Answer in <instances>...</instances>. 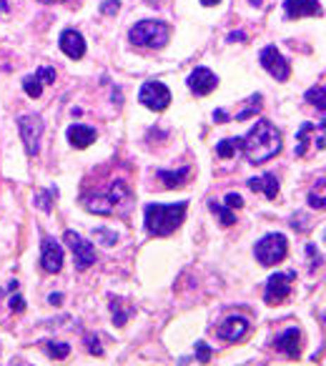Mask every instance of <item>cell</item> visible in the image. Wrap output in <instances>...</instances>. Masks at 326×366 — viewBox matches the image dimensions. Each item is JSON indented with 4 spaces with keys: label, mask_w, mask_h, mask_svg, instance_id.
I'll return each instance as SVG.
<instances>
[{
    "label": "cell",
    "mask_w": 326,
    "mask_h": 366,
    "mask_svg": "<svg viewBox=\"0 0 326 366\" xmlns=\"http://www.w3.org/2000/svg\"><path fill=\"white\" fill-rule=\"evenodd\" d=\"M279 151H281V133L271 120H258L256 126L249 131V136L241 138V153L253 166L274 158Z\"/></svg>",
    "instance_id": "1"
},
{
    "label": "cell",
    "mask_w": 326,
    "mask_h": 366,
    "mask_svg": "<svg viewBox=\"0 0 326 366\" xmlns=\"http://www.w3.org/2000/svg\"><path fill=\"white\" fill-rule=\"evenodd\" d=\"M189 211V203L181 201V203H173V206H161V203H149L144 211L146 218V231L151 236H168L181 226V221L186 218Z\"/></svg>",
    "instance_id": "2"
},
{
    "label": "cell",
    "mask_w": 326,
    "mask_h": 366,
    "mask_svg": "<svg viewBox=\"0 0 326 366\" xmlns=\"http://www.w3.org/2000/svg\"><path fill=\"white\" fill-rule=\"evenodd\" d=\"M128 40L138 48H161L168 40V25L163 20H141L131 28Z\"/></svg>",
    "instance_id": "3"
},
{
    "label": "cell",
    "mask_w": 326,
    "mask_h": 366,
    "mask_svg": "<svg viewBox=\"0 0 326 366\" xmlns=\"http://www.w3.org/2000/svg\"><path fill=\"white\" fill-rule=\"evenodd\" d=\"M126 186L120 181H113V186H111V191L106 196H88V198H83V206L88 208V211L93 213H101V216H108V213L115 211V206H120V203H126Z\"/></svg>",
    "instance_id": "4"
},
{
    "label": "cell",
    "mask_w": 326,
    "mask_h": 366,
    "mask_svg": "<svg viewBox=\"0 0 326 366\" xmlns=\"http://www.w3.org/2000/svg\"><path fill=\"white\" fill-rule=\"evenodd\" d=\"M287 251H289V244H287V236L284 234L263 236V239L256 244V248H253L258 263H263V266H274V263H279L281 258L287 256Z\"/></svg>",
    "instance_id": "5"
},
{
    "label": "cell",
    "mask_w": 326,
    "mask_h": 366,
    "mask_svg": "<svg viewBox=\"0 0 326 366\" xmlns=\"http://www.w3.org/2000/svg\"><path fill=\"white\" fill-rule=\"evenodd\" d=\"M18 128H20V138H23V144H25V153L38 156L40 138H43V131H46L40 115H20V118H18Z\"/></svg>",
    "instance_id": "6"
},
{
    "label": "cell",
    "mask_w": 326,
    "mask_h": 366,
    "mask_svg": "<svg viewBox=\"0 0 326 366\" xmlns=\"http://www.w3.org/2000/svg\"><path fill=\"white\" fill-rule=\"evenodd\" d=\"M296 279L294 271H281V274H274L269 281H266V291H263V298L269 306H279L284 298L291 291V281Z\"/></svg>",
    "instance_id": "7"
},
{
    "label": "cell",
    "mask_w": 326,
    "mask_h": 366,
    "mask_svg": "<svg viewBox=\"0 0 326 366\" xmlns=\"http://www.w3.org/2000/svg\"><path fill=\"white\" fill-rule=\"evenodd\" d=\"M138 98H141V103H144L146 108L163 111V108H168V103H171V91H168L163 83H158V80H149V83L141 86Z\"/></svg>",
    "instance_id": "8"
},
{
    "label": "cell",
    "mask_w": 326,
    "mask_h": 366,
    "mask_svg": "<svg viewBox=\"0 0 326 366\" xmlns=\"http://www.w3.org/2000/svg\"><path fill=\"white\" fill-rule=\"evenodd\" d=\"M65 244L70 246V251H73L75 256V269L78 271H86L91 269L93 263H96V251H93L91 241L80 239L75 231H65Z\"/></svg>",
    "instance_id": "9"
},
{
    "label": "cell",
    "mask_w": 326,
    "mask_h": 366,
    "mask_svg": "<svg viewBox=\"0 0 326 366\" xmlns=\"http://www.w3.org/2000/svg\"><path fill=\"white\" fill-rule=\"evenodd\" d=\"M296 141H299L296 156H306L309 141H316V149H324L326 146V120H321V123H303Z\"/></svg>",
    "instance_id": "10"
},
{
    "label": "cell",
    "mask_w": 326,
    "mask_h": 366,
    "mask_svg": "<svg viewBox=\"0 0 326 366\" xmlns=\"http://www.w3.org/2000/svg\"><path fill=\"white\" fill-rule=\"evenodd\" d=\"M40 266L48 271V274H58L63 269V248L56 239L46 236L43 244H40Z\"/></svg>",
    "instance_id": "11"
},
{
    "label": "cell",
    "mask_w": 326,
    "mask_h": 366,
    "mask_svg": "<svg viewBox=\"0 0 326 366\" xmlns=\"http://www.w3.org/2000/svg\"><path fill=\"white\" fill-rule=\"evenodd\" d=\"M261 65L269 70V73L274 75L276 80H287L289 78V63L284 61V56L276 51V46H266V48H263V51H261Z\"/></svg>",
    "instance_id": "12"
},
{
    "label": "cell",
    "mask_w": 326,
    "mask_h": 366,
    "mask_svg": "<svg viewBox=\"0 0 326 366\" xmlns=\"http://www.w3.org/2000/svg\"><path fill=\"white\" fill-rule=\"evenodd\" d=\"M276 351H281L289 359H299L301 356V332L299 329H289V332L279 334L274 341Z\"/></svg>",
    "instance_id": "13"
},
{
    "label": "cell",
    "mask_w": 326,
    "mask_h": 366,
    "mask_svg": "<svg viewBox=\"0 0 326 366\" xmlns=\"http://www.w3.org/2000/svg\"><path fill=\"white\" fill-rule=\"evenodd\" d=\"M321 6L319 0H284V15L289 18V20H296V18L301 15H321Z\"/></svg>",
    "instance_id": "14"
},
{
    "label": "cell",
    "mask_w": 326,
    "mask_h": 366,
    "mask_svg": "<svg viewBox=\"0 0 326 366\" xmlns=\"http://www.w3.org/2000/svg\"><path fill=\"white\" fill-rule=\"evenodd\" d=\"M216 83H218V78L208 68H203V65L196 68L194 73L189 75V88L196 93V96H206V93H211L213 88H216Z\"/></svg>",
    "instance_id": "15"
},
{
    "label": "cell",
    "mask_w": 326,
    "mask_h": 366,
    "mask_svg": "<svg viewBox=\"0 0 326 366\" xmlns=\"http://www.w3.org/2000/svg\"><path fill=\"white\" fill-rule=\"evenodd\" d=\"M61 51L68 58H73V61H78L86 53V40H83V35L78 30H63L61 33Z\"/></svg>",
    "instance_id": "16"
},
{
    "label": "cell",
    "mask_w": 326,
    "mask_h": 366,
    "mask_svg": "<svg viewBox=\"0 0 326 366\" xmlns=\"http://www.w3.org/2000/svg\"><path fill=\"white\" fill-rule=\"evenodd\" d=\"M246 332H249V321L241 319V316H231V319H226L221 327L216 329V334L223 341H239Z\"/></svg>",
    "instance_id": "17"
},
{
    "label": "cell",
    "mask_w": 326,
    "mask_h": 366,
    "mask_svg": "<svg viewBox=\"0 0 326 366\" xmlns=\"http://www.w3.org/2000/svg\"><path fill=\"white\" fill-rule=\"evenodd\" d=\"M249 189L256 191V194H263L266 198H276L279 196V181H276L274 173H266V176L249 178Z\"/></svg>",
    "instance_id": "18"
},
{
    "label": "cell",
    "mask_w": 326,
    "mask_h": 366,
    "mask_svg": "<svg viewBox=\"0 0 326 366\" xmlns=\"http://www.w3.org/2000/svg\"><path fill=\"white\" fill-rule=\"evenodd\" d=\"M68 141L75 149H88V146L96 141V131L83 126V123H73V126L68 128Z\"/></svg>",
    "instance_id": "19"
},
{
    "label": "cell",
    "mask_w": 326,
    "mask_h": 366,
    "mask_svg": "<svg viewBox=\"0 0 326 366\" xmlns=\"http://www.w3.org/2000/svg\"><path fill=\"white\" fill-rule=\"evenodd\" d=\"M309 206L311 208H326V178H319V181L311 186L309 191Z\"/></svg>",
    "instance_id": "20"
},
{
    "label": "cell",
    "mask_w": 326,
    "mask_h": 366,
    "mask_svg": "<svg viewBox=\"0 0 326 366\" xmlns=\"http://www.w3.org/2000/svg\"><path fill=\"white\" fill-rule=\"evenodd\" d=\"M186 176H189V171H186V168H181V171H176V173L158 171V178L163 181V186H168V189H176V186H181V181H186Z\"/></svg>",
    "instance_id": "21"
},
{
    "label": "cell",
    "mask_w": 326,
    "mask_h": 366,
    "mask_svg": "<svg viewBox=\"0 0 326 366\" xmlns=\"http://www.w3.org/2000/svg\"><path fill=\"white\" fill-rule=\"evenodd\" d=\"M239 149H241V138H223L221 144L216 146V153L221 158H231Z\"/></svg>",
    "instance_id": "22"
},
{
    "label": "cell",
    "mask_w": 326,
    "mask_h": 366,
    "mask_svg": "<svg viewBox=\"0 0 326 366\" xmlns=\"http://www.w3.org/2000/svg\"><path fill=\"white\" fill-rule=\"evenodd\" d=\"M306 101H309L314 108L326 111V88L316 86V88H311V91H306Z\"/></svg>",
    "instance_id": "23"
},
{
    "label": "cell",
    "mask_w": 326,
    "mask_h": 366,
    "mask_svg": "<svg viewBox=\"0 0 326 366\" xmlns=\"http://www.w3.org/2000/svg\"><path fill=\"white\" fill-rule=\"evenodd\" d=\"M46 351L53 359H65V356L70 354V346L63 341H46Z\"/></svg>",
    "instance_id": "24"
},
{
    "label": "cell",
    "mask_w": 326,
    "mask_h": 366,
    "mask_svg": "<svg viewBox=\"0 0 326 366\" xmlns=\"http://www.w3.org/2000/svg\"><path fill=\"white\" fill-rule=\"evenodd\" d=\"M211 211L218 216V221L223 223V226H234L236 223V216L231 213L229 206H221V203H211Z\"/></svg>",
    "instance_id": "25"
},
{
    "label": "cell",
    "mask_w": 326,
    "mask_h": 366,
    "mask_svg": "<svg viewBox=\"0 0 326 366\" xmlns=\"http://www.w3.org/2000/svg\"><path fill=\"white\" fill-rule=\"evenodd\" d=\"M23 91L28 93L30 98H38L40 93H43V83H40L38 75H28V78L23 80Z\"/></svg>",
    "instance_id": "26"
},
{
    "label": "cell",
    "mask_w": 326,
    "mask_h": 366,
    "mask_svg": "<svg viewBox=\"0 0 326 366\" xmlns=\"http://www.w3.org/2000/svg\"><path fill=\"white\" fill-rule=\"evenodd\" d=\"M53 196H56V191H40V194L38 196H35V206H38L40 208V211H51V208H53Z\"/></svg>",
    "instance_id": "27"
},
{
    "label": "cell",
    "mask_w": 326,
    "mask_h": 366,
    "mask_svg": "<svg viewBox=\"0 0 326 366\" xmlns=\"http://www.w3.org/2000/svg\"><path fill=\"white\" fill-rule=\"evenodd\" d=\"M111 309H113V321H115V327H123L128 319V311L120 309V298L111 296Z\"/></svg>",
    "instance_id": "28"
},
{
    "label": "cell",
    "mask_w": 326,
    "mask_h": 366,
    "mask_svg": "<svg viewBox=\"0 0 326 366\" xmlns=\"http://www.w3.org/2000/svg\"><path fill=\"white\" fill-rule=\"evenodd\" d=\"M258 108H261V96H251V106H249V108H244L241 111L239 115H236V120H246V118H251L253 113H258Z\"/></svg>",
    "instance_id": "29"
},
{
    "label": "cell",
    "mask_w": 326,
    "mask_h": 366,
    "mask_svg": "<svg viewBox=\"0 0 326 366\" xmlns=\"http://www.w3.org/2000/svg\"><path fill=\"white\" fill-rule=\"evenodd\" d=\"M196 359H199L201 364H206V361L211 359V349H208L203 341H196Z\"/></svg>",
    "instance_id": "30"
},
{
    "label": "cell",
    "mask_w": 326,
    "mask_h": 366,
    "mask_svg": "<svg viewBox=\"0 0 326 366\" xmlns=\"http://www.w3.org/2000/svg\"><path fill=\"white\" fill-rule=\"evenodd\" d=\"M40 78V83H53L56 80V68H51V65H43V68H38V73H35Z\"/></svg>",
    "instance_id": "31"
},
{
    "label": "cell",
    "mask_w": 326,
    "mask_h": 366,
    "mask_svg": "<svg viewBox=\"0 0 326 366\" xmlns=\"http://www.w3.org/2000/svg\"><path fill=\"white\" fill-rule=\"evenodd\" d=\"M96 236H101V244H104V246H113L115 244V239H118V236L113 234V231H106V229H96Z\"/></svg>",
    "instance_id": "32"
},
{
    "label": "cell",
    "mask_w": 326,
    "mask_h": 366,
    "mask_svg": "<svg viewBox=\"0 0 326 366\" xmlns=\"http://www.w3.org/2000/svg\"><path fill=\"white\" fill-rule=\"evenodd\" d=\"M223 201H226V206H229V208H241V206H244V198H241L239 194H229Z\"/></svg>",
    "instance_id": "33"
},
{
    "label": "cell",
    "mask_w": 326,
    "mask_h": 366,
    "mask_svg": "<svg viewBox=\"0 0 326 366\" xmlns=\"http://www.w3.org/2000/svg\"><path fill=\"white\" fill-rule=\"evenodd\" d=\"M115 11H118V0H108V3L101 6V13H106V15H113Z\"/></svg>",
    "instance_id": "34"
},
{
    "label": "cell",
    "mask_w": 326,
    "mask_h": 366,
    "mask_svg": "<svg viewBox=\"0 0 326 366\" xmlns=\"http://www.w3.org/2000/svg\"><path fill=\"white\" fill-rule=\"evenodd\" d=\"M11 309L15 311V314H20V311L25 309V301H23V296H13V298H11Z\"/></svg>",
    "instance_id": "35"
},
{
    "label": "cell",
    "mask_w": 326,
    "mask_h": 366,
    "mask_svg": "<svg viewBox=\"0 0 326 366\" xmlns=\"http://www.w3.org/2000/svg\"><path fill=\"white\" fill-rule=\"evenodd\" d=\"M88 349H91L96 356H101V354H104V349H101V343L96 341V336H88Z\"/></svg>",
    "instance_id": "36"
},
{
    "label": "cell",
    "mask_w": 326,
    "mask_h": 366,
    "mask_svg": "<svg viewBox=\"0 0 326 366\" xmlns=\"http://www.w3.org/2000/svg\"><path fill=\"white\" fill-rule=\"evenodd\" d=\"M213 118H216V123H223V120H229V115L223 113V111H216V113H213Z\"/></svg>",
    "instance_id": "37"
},
{
    "label": "cell",
    "mask_w": 326,
    "mask_h": 366,
    "mask_svg": "<svg viewBox=\"0 0 326 366\" xmlns=\"http://www.w3.org/2000/svg\"><path fill=\"white\" fill-rule=\"evenodd\" d=\"M244 38H246L244 33H231L229 35V43H239V40H244Z\"/></svg>",
    "instance_id": "38"
},
{
    "label": "cell",
    "mask_w": 326,
    "mask_h": 366,
    "mask_svg": "<svg viewBox=\"0 0 326 366\" xmlns=\"http://www.w3.org/2000/svg\"><path fill=\"white\" fill-rule=\"evenodd\" d=\"M61 298H63L61 294H53V296H51V303H56V306H58V303H61Z\"/></svg>",
    "instance_id": "39"
},
{
    "label": "cell",
    "mask_w": 326,
    "mask_h": 366,
    "mask_svg": "<svg viewBox=\"0 0 326 366\" xmlns=\"http://www.w3.org/2000/svg\"><path fill=\"white\" fill-rule=\"evenodd\" d=\"M203 6H208V8H213V6H218V0H201Z\"/></svg>",
    "instance_id": "40"
},
{
    "label": "cell",
    "mask_w": 326,
    "mask_h": 366,
    "mask_svg": "<svg viewBox=\"0 0 326 366\" xmlns=\"http://www.w3.org/2000/svg\"><path fill=\"white\" fill-rule=\"evenodd\" d=\"M40 3H58V0H40Z\"/></svg>",
    "instance_id": "41"
},
{
    "label": "cell",
    "mask_w": 326,
    "mask_h": 366,
    "mask_svg": "<svg viewBox=\"0 0 326 366\" xmlns=\"http://www.w3.org/2000/svg\"><path fill=\"white\" fill-rule=\"evenodd\" d=\"M324 241H326V231H324Z\"/></svg>",
    "instance_id": "42"
}]
</instances>
